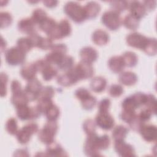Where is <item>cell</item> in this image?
<instances>
[{
  "label": "cell",
  "instance_id": "35",
  "mask_svg": "<svg viewBox=\"0 0 157 157\" xmlns=\"http://www.w3.org/2000/svg\"><path fill=\"white\" fill-rule=\"evenodd\" d=\"M53 104V102L52 99L41 98L39 97L36 106L41 112V113L44 114L45 112Z\"/></svg>",
  "mask_w": 157,
  "mask_h": 157
},
{
  "label": "cell",
  "instance_id": "50",
  "mask_svg": "<svg viewBox=\"0 0 157 157\" xmlns=\"http://www.w3.org/2000/svg\"><path fill=\"white\" fill-rule=\"evenodd\" d=\"M131 96L135 101L138 108L142 105H144L147 99V94L142 92H137L132 94Z\"/></svg>",
  "mask_w": 157,
  "mask_h": 157
},
{
  "label": "cell",
  "instance_id": "5",
  "mask_svg": "<svg viewBox=\"0 0 157 157\" xmlns=\"http://www.w3.org/2000/svg\"><path fill=\"white\" fill-rule=\"evenodd\" d=\"M38 131V124L34 122H30L18 130L15 136L18 142L22 145H25L29 142L31 137Z\"/></svg>",
  "mask_w": 157,
  "mask_h": 157
},
{
  "label": "cell",
  "instance_id": "46",
  "mask_svg": "<svg viewBox=\"0 0 157 157\" xmlns=\"http://www.w3.org/2000/svg\"><path fill=\"white\" fill-rule=\"evenodd\" d=\"M0 21L1 28L9 27L12 22V17L11 14L7 12H1L0 13Z\"/></svg>",
  "mask_w": 157,
  "mask_h": 157
},
{
  "label": "cell",
  "instance_id": "48",
  "mask_svg": "<svg viewBox=\"0 0 157 157\" xmlns=\"http://www.w3.org/2000/svg\"><path fill=\"white\" fill-rule=\"evenodd\" d=\"M129 127L136 132H139L145 123L138 117L137 115L132 119V120L128 123Z\"/></svg>",
  "mask_w": 157,
  "mask_h": 157
},
{
  "label": "cell",
  "instance_id": "6",
  "mask_svg": "<svg viewBox=\"0 0 157 157\" xmlns=\"http://www.w3.org/2000/svg\"><path fill=\"white\" fill-rule=\"evenodd\" d=\"M15 109L17 117L22 121L37 119L42 114L36 105L29 107L28 104H24L17 106Z\"/></svg>",
  "mask_w": 157,
  "mask_h": 157
},
{
  "label": "cell",
  "instance_id": "13",
  "mask_svg": "<svg viewBox=\"0 0 157 157\" xmlns=\"http://www.w3.org/2000/svg\"><path fill=\"white\" fill-rule=\"evenodd\" d=\"M114 148L117 153L120 156L133 157L136 156L133 146L126 143L124 140L115 141Z\"/></svg>",
  "mask_w": 157,
  "mask_h": 157
},
{
  "label": "cell",
  "instance_id": "34",
  "mask_svg": "<svg viewBox=\"0 0 157 157\" xmlns=\"http://www.w3.org/2000/svg\"><path fill=\"white\" fill-rule=\"evenodd\" d=\"M65 55H63L58 52L51 50V52H50L46 55L45 59L50 64L57 65Z\"/></svg>",
  "mask_w": 157,
  "mask_h": 157
},
{
  "label": "cell",
  "instance_id": "32",
  "mask_svg": "<svg viewBox=\"0 0 157 157\" xmlns=\"http://www.w3.org/2000/svg\"><path fill=\"white\" fill-rule=\"evenodd\" d=\"M47 17V14L44 10L40 8H37L33 10L31 18L36 25H39Z\"/></svg>",
  "mask_w": 157,
  "mask_h": 157
},
{
  "label": "cell",
  "instance_id": "40",
  "mask_svg": "<svg viewBox=\"0 0 157 157\" xmlns=\"http://www.w3.org/2000/svg\"><path fill=\"white\" fill-rule=\"evenodd\" d=\"M109 4L112 10L119 13L124 12L128 7V2L126 1H110Z\"/></svg>",
  "mask_w": 157,
  "mask_h": 157
},
{
  "label": "cell",
  "instance_id": "10",
  "mask_svg": "<svg viewBox=\"0 0 157 157\" xmlns=\"http://www.w3.org/2000/svg\"><path fill=\"white\" fill-rule=\"evenodd\" d=\"M148 37L137 32L129 34L126 37L127 44L133 48L143 50L145 48Z\"/></svg>",
  "mask_w": 157,
  "mask_h": 157
},
{
  "label": "cell",
  "instance_id": "26",
  "mask_svg": "<svg viewBox=\"0 0 157 157\" xmlns=\"http://www.w3.org/2000/svg\"><path fill=\"white\" fill-rule=\"evenodd\" d=\"M139 22L140 20L131 13L126 15L122 20V24L123 26L126 28L132 31H135L139 28Z\"/></svg>",
  "mask_w": 157,
  "mask_h": 157
},
{
  "label": "cell",
  "instance_id": "39",
  "mask_svg": "<svg viewBox=\"0 0 157 157\" xmlns=\"http://www.w3.org/2000/svg\"><path fill=\"white\" fill-rule=\"evenodd\" d=\"M96 144L99 151L107 149L110 144V140L109 136L107 134H104L101 136L98 135L96 138Z\"/></svg>",
  "mask_w": 157,
  "mask_h": 157
},
{
  "label": "cell",
  "instance_id": "38",
  "mask_svg": "<svg viewBox=\"0 0 157 157\" xmlns=\"http://www.w3.org/2000/svg\"><path fill=\"white\" fill-rule=\"evenodd\" d=\"M41 74L43 79L47 82L51 80L53 78L57 75L58 71L55 67L50 64L41 72Z\"/></svg>",
  "mask_w": 157,
  "mask_h": 157
},
{
  "label": "cell",
  "instance_id": "61",
  "mask_svg": "<svg viewBox=\"0 0 157 157\" xmlns=\"http://www.w3.org/2000/svg\"><path fill=\"white\" fill-rule=\"evenodd\" d=\"M43 4L45 6L48 8H53L56 7L58 3V1H53V0H48V1H43Z\"/></svg>",
  "mask_w": 157,
  "mask_h": 157
},
{
  "label": "cell",
  "instance_id": "55",
  "mask_svg": "<svg viewBox=\"0 0 157 157\" xmlns=\"http://www.w3.org/2000/svg\"><path fill=\"white\" fill-rule=\"evenodd\" d=\"M75 96L80 101L86 99L91 95L90 91L85 88H79L75 91Z\"/></svg>",
  "mask_w": 157,
  "mask_h": 157
},
{
  "label": "cell",
  "instance_id": "12",
  "mask_svg": "<svg viewBox=\"0 0 157 157\" xmlns=\"http://www.w3.org/2000/svg\"><path fill=\"white\" fill-rule=\"evenodd\" d=\"M97 136L98 134L96 132L88 135L83 146V151L86 156H98L101 155L96 144Z\"/></svg>",
  "mask_w": 157,
  "mask_h": 157
},
{
  "label": "cell",
  "instance_id": "28",
  "mask_svg": "<svg viewBox=\"0 0 157 157\" xmlns=\"http://www.w3.org/2000/svg\"><path fill=\"white\" fill-rule=\"evenodd\" d=\"M121 56L123 58L125 67H133L137 64L138 57L134 52L130 51L126 52Z\"/></svg>",
  "mask_w": 157,
  "mask_h": 157
},
{
  "label": "cell",
  "instance_id": "54",
  "mask_svg": "<svg viewBox=\"0 0 157 157\" xmlns=\"http://www.w3.org/2000/svg\"><path fill=\"white\" fill-rule=\"evenodd\" d=\"M8 82V75L4 72L1 74V96L4 97L7 94V84Z\"/></svg>",
  "mask_w": 157,
  "mask_h": 157
},
{
  "label": "cell",
  "instance_id": "59",
  "mask_svg": "<svg viewBox=\"0 0 157 157\" xmlns=\"http://www.w3.org/2000/svg\"><path fill=\"white\" fill-rule=\"evenodd\" d=\"M10 89L12 94H15L20 93L23 91L21 89V85L20 82L17 80H13L11 82Z\"/></svg>",
  "mask_w": 157,
  "mask_h": 157
},
{
  "label": "cell",
  "instance_id": "37",
  "mask_svg": "<svg viewBox=\"0 0 157 157\" xmlns=\"http://www.w3.org/2000/svg\"><path fill=\"white\" fill-rule=\"evenodd\" d=\"M143 51L148 55H150V56L155 55L157 52L156 39L155 38L148 37L147 43L145 48H144Z\"/></svg>",
  "mask_w": 157,
  "mask_h": 157
},
{
  "label": "cell",
  "instance_id": "30",
  "mask_svg": "<svg viewBox=\"0 0 157 157\" xmlns=\"http://www.w3.org/2000/svg\"><path fill=\"white\" fill-rule=\"evenodd\" d=\"M74 58L71 56L66 55L56 66L59 70L67 71L74 67Z\"/></svg>",
  "mask_w": 157,
  "mask_h": 157
},
{
  "label": "cell",
  "instance_id": "25",
  "mask_svg": "<svg viewBox=\"0 0 157 157\" xmlns=\"http://www.w3.org/2000/svg\"><path fill=\"white\" fill-rule=\"evenodd\" d=\"M107 86L106 79L101 76H97L93 78L90 82V88L92 91L96 93L104 91Z\"/></svg>",
  "mask_w": 157,
  "mask_h": 157
},
{
  "label": "cell",
  "instance_id": "14",
  "mask_svg": "<svg viewBox=\"0 0 157 157\" xmlns=\"http://www.w3.org/2000/svg\"><path fill=\"white\" fill-rule=\"evenodd\" d=\"M142 139L147 142H154L157 137L156 126L151 124H144L139 132Z\"/></svg>",
  "mask_w": 157,
  "mask_h": 157
},
{
  "label": "cell",
  "instance_id": "53",
  "mask_svg": "<svg viewBox=\"0 0 157 157\" xmlns=\"http://www.w3.org/2000/svg\"><path fill=\"white\" fill-rule=\"evenodd\" d=\"M111 104L110 100L108 98L101 99L98 103V112H107L110 109Z\"/></svg>",
  "mask_w": 157,
  "mask_h": 157
},
{
  "label": "cell",
  "instance_id": "3",
  "mask_svg": "<svg viewBox=\"0 0 157 157\" xmlns=\"http://www.w3.org/2000/svg\"><path fill=\"white\" fill-rule=\"evenodd\" d=\"M71 32L72 28L69 21L66 19H63L47 35L52 40H59L69 36Z\"/></svg>",
  "mask_w": 157,
  "mask_h": 157
},
{
  "label": "cell",
  "instance_id": "62",
  "mask_svg": "<svg viewBox=\"0 0 157 157\" xmlns=\"http://www.w3.org/2000/svg\"><path fill=\"white\" fill-rule=\"evenodd\" d=\"M28 151L25 149H19L15 151V153H14L15 156H29V154L28 153Z\"/></svg>",
  "mask_w": 157,
  "mask_h": 157
},
{
  "label": "cell",
  "instance_id": "17",
  "mask_svg": "<svg viewBox=\"0 0 157 157\" xmlns=\"http://www.w3.org/2000/svg\"><path fill=\"white\" fill-rule=\"evenodd\" d=\"M18 30L25 34L29 35L36 31V24L31 18H24L18 22Z\"/></svg>",
  "mask_w": 157,
  "mask_h": 157
},
{
  "label": "cell",
  "instance_id": "44",
  "mask_svg": "<svg viewBox=\"0 0 157 157\" xmlns=\"http://www.w3.org/2000/svg\"><path fill=\"white\" fill-rule=\"evenodd\" d=\"M144 105L145 106V108L148 109L152 113V114H156V100L154 95L151 94H147V99Z\"/></svg>",
  "mask_w": 157,
  "mask_h": 157
},
{
  "label": "cell",
  "instance_id": "1",
  "mask_svg": "<svg viewBox=\"0 0 157 157\" xmlns=\"http://www.w3.org/2000/svg\"><path fill=\"white\" fill-rule=\"evenodd\" d=\"M64 12L76 23H82L87 19L83 7L77 2H67L64 6Z\"/></svg>",
  "mask_w": 157,
  "mask_h": 157
},
{
  "label": "cell",
  "instance_id": "11",
  "mask_svg": "<svg viewBox=\"0 0 157 157\" xmlns=\"http://www.w3.org/2000/svg\"><path fill=\"white\" fill-rule=\"evenodd\" d=\"M96 125L105 131L112 129L115 125L113 117L107 112H98L95 118Z\"/></svg>",
  "mask_w": 157,
  "mask_h": 157
},
{
  "label": "cell",
  "instance_id": "9",
  "mask_svg": "<svg viewBox=\"0 0 157 157\" xmlns=\"http://www.w3.org/2000/svg\"><path fill=\"white\" fill-rule=\"evenodd\" d=\"M42 87L41 82L36 77L28 81L23 91L29 101H34L39 99Z\"/></svg>",
  "mask_w": 157,
  "mask_h": 157
},
{
  "label": "cell",
  "instance_id": "27",
  "mask_svg": "<svg viewBox=\"0 0 157 157\" xmlns=\"http://www.w3.org/2000/svg\"><path fill=\"white\" fill-rule=\"evenodd\" d=\"M129 132V129L122 124L116 126L112 132V136L115 141L124 140Z\"/></svg>",
  "mask_w": 157,
  "mask_h": 157
},
{
  "label": "cell",
  "instance_id": "19",
  "mask_svg": "<svg viewBox=\"0 0 157 157\" xmlns=\"http://www.w3.org/2000/svg\"><path fill=\"white\" fill-rule=\"evenodd\" d=\"M80 56L82 61L92 64L96 61L98 53L95 48L91 47H85L80 50Z\"/></svg>",
  "mask_w": 157,
  "mask_h": 157
},
{
  "label": "cell",
  "instance_id": "60",
  "mask_svg": "<svg viewBox=\"0 0 157 157\" xmlns=\"http://www.w3.org/2000/svg\"><path fill=\"white\" fill-rule=\"evenodd\" d=\"M142 4L145 7L147 12L153 10L156 7L155 1H144L142 2Z\"/></svg>",
  "mask_w": 157,
  "mask_h": 157
},
{
  "label": "cell",
  "instance_id": "45",
  "mask_svg": "<svg viewBox=\"0 0 157 157\" xmlns=\"http://www.w3.org/2000/svg\"><path fill=\"white\" fill-rule=\"evenodd\" d=\"M97 102V99L95 96L91 94L86 99L81 101V105L83 109L86 110H90L94 108Z\"/></svg>",
  "mask_w": 157,
  "mask_h": 157
},
{
  "label": "cell",
  "instance_id": "23",
  "mask_svg": "<svg viewBox=\"0 0 157 157\" xmlns=\"http://www.w3.org/2000/svg\"><path fill=\"white\" fill-rule=\"evenodd\" d=\"M118 81L125 86H132L136 84L137 81V76L131 71L121 72L118 77Z\"/></svg>",
  "mask_w": 157,
  "mask_h": 157
},
{
  "label": "cell",
  "instance_id": "22",
  "mask_svg": "<svg viewBox=\"0 0 157 157\" xmlns=\"http://www.w3.org/2000/svg\"><path fill=\"white\" fill-rule=\"evenodd\" d=\"M91 38L93 42L99 46L107 44L109 40V34L101 29L95 30L92 34Z\"/></svg>",
  "mask_w": 157,
  "mask_h": 157
},
{
  "label": "cell",
  "instance_id": "58",
  "mask_svg": "<svg viewBox=\"0 0 157 157\" xmlns=\"http://www.w3.org/2000/svg\"><path fill=\"white\" fill-rule=\"evenodd\" d=\"M50 50L58 52L63 55H66L67 51V47L64 44H53Z\"/></svg>",
  "mask_w": 157,
  "mask_h": 157
},
{
  "label": "cell",
  "instance_id": "47",
  "mask_svg": "<svg viewBox=\"0 0 157 157\" xmlns=\"http://www.w3.org/2000/svg\"><path fill=\"white\" fill-rule=\"evenodd\" d=\"M108 91L110 96L113 98H118L123 93L124 90L121 85L118 84H113L109 86Z\"/></svg>",
  "mask_w": 157,
  "mask_h": 157
},
{
  "label": "cell",
  "instance_id": "15",
  "mask_svg": "<svg viewBox=\"0 0 157 157\" xmlns=\"http://www.w3.org/2000/svg\"><path fill=\"white\" fill-rule=\"evenodd\" d=\"M57 83L62 86H71L75 85L78 80L74 74L72 69L66 71L64 73L59 75L56 78Z\"/></svg>",
  "mask_w": 157,
  "mask_h": 157
},
{
  "label": "cell",
  "instance_id": "21",
  "mask_svg": "<svg viewBox=\"0 0 157 157\" xmlns=\"http://www.w3.org/2000/svg\"><path fill=\"white\" fill-rule=\"evenodd\" d=\"M87 19L96 18L101 11L100 4L96 1H90L83 6Z\"/></svg>",
  "mask_w": 157,
  "mask_h": 157
},
{
  "label": "cell",
  "instance_id": "33",
  "mask_svg": "<svg viewBox=\"0 0 157 157\" xmlns=\"http://www.w3.org/2000/svg\"><path fill=\"white\" fill-rule=\"evenodd\" d=\"M17 46L25 53H27L33 48V45L28 37L19 38L17 41Z\"/></svg>",
  "mask_w": 157,
  "mask_h": 157
},
{
  "label": "cell",
  "instance_id": "24",
  "mask_svg": "<svg viewBox=\"0 0 157 157\" xmlns=\"http://www.w3.org/2000/svg\"><path fill=\"white\" fill-rule=\"evenodd\" d=\"M37 71L34 63H26L24 64L20 70V75L22 78L27 81L35 78Z\"/></svg>",
  "mask_w": 157,
  "mask_h": 157
},
{
  "label": "cell",
  "instance_id": "52",
  "mask_svg": "<svg viewBox=\"0 0 157 157\" xmlns=\"http://www.w3.org/2000/svg\"><path fill=\"white\" fill-rule=\"evenodd\" d=\"M55 94V90L52 86H45L42 87L39 97L52 99Z\"/></svg>",
  "mask_w": 157,
  "mask_h": 157
},
{
  "label": "cell",
  "instance_id": "31",
  "mask_svg": "<svg viewBox=\"0 0 157 157\" xmlns=\"http://www.w3.org/2000/svg\"><path fill=\"white\" fill-rule=\"evenodd\" d=\"M56 24L57 23L53 18L51 17H47L39 25V28L42 31L45 33L46 34H47L55 27Z\"/></svg>",
  "mask_w": 157,
  "mask_h": 157
},
{
  "label": "cell",
  "instance_id": "57",
  "mask_svg": "<svg viewBox=\"0 0 157 157\" xmlns=\"http://www.w3.org/2000/svg\"><path fill=\"white\" fill-rule=\"evenodd\" d=\"M137 115L144 123H145L151 119L152 113L147 108H144L140 111L139 115Z\"/></svg>",
  "mask_w": 157,
  "mask_h": 157
},
{
  "label": "cell",
  "instance_id": "8",
  "mask_svg": "<svg viewBox=\"0 0 157 157\" xmlns=\"http://www.w3.org/2000/svg\"><path fill=\"white\" fill-rule=\"evenodd\" d=\"M72 69L78 81L91 78L94 74L92 64L82 60L74 66Z\"/></svg>",
  "mask_w": 157,
  "mask_h": 157
},
{
  "label": "cell",
  "instance_id": "42",
  "mask_svg": "<svg viewBox=\"0 0 157 157\" xmlns=\"http://www.w3.org/2000/svg\"><path fill=\"white\" fill-rule=\"evenodd\" d=\"M7 132L10 135H15L18 131V124L16 118L11 117L7 120L5 124Z\"/></svg>",
  "mask_w": 157,
  "mask_h": 157
},
{
  "label": "cell",
  "instance_id": "36",
  "mask_svg": "<svg viewBox=\"0 0 157 157\" xmlns=\"http://www.w3.org/2000/svg\"><path fill=\"white\" fill-rule=\"evenodd\" d=\"M59 109L54 104L50 107H49L44 113L47 120L49 121H56L59 117Z\"/></svg>",
  "mask_w": 157,
  "mask_h": 157
},
{
  "label": "cell",
  "instance_id": "4",
  "mask_svg": "<svg viewBox=\"0 0 157 157\" xmlns=\"http://www.w3.org/2000/svg\"><path fill=\"white\" fill-rule=\"evenodd\" d=\"M101 21L107 28L111 31L118 29L122 25L120 13L112 10H107L102 14Z\"/></svg>",
  "mask_w": 157,
  "mask_h": 157
},
{
  "label": "cell",
  "instance_id": "20",
  "mask_svg": "<svg viewBox=\"0 0 157 157\" xmlns=\"http://www.w3.org/2000/svg\"><path fill=\"white\" fill-rule=\"evenodd\" d=\"M108 66L114 73H121L125 67L124 63L121 56H113L108 61Z\"/></svg>",
  "mask_w": 157,
  "mask_h": 157
},
{
  "label": "cell",
  "instance_id": "2",
  "mask_svg": "<svg viewBox=\"0 0 157 157\" xmlns=\"http://www.w3.org/2000/svg\"><path fill=\"white\" fill-rule=\"evenodd\" d=\"M58 128V126L56 121L48 120L44 127L37 132V137L39 140L47 145L53 142Z\"/></svg>",
  "mask_w": 157,
  "mask_h": 157
},
{
  "label": "cell",
  "instance_id": "16",
  "mask_svg": "<svg viewBox=\"0 0 157 157\" xmlns=\"http://www.w3.org/2000/svg\"><path fill=\"white\" fill-rule=\"evenodd\" d=\"M129 13L140 20L143 18L147 13V10L144 6L142 2L137 1L128 2V7Z\"/></svg>",
  "mask_w": 157,
  "mask_h": 157
},
{
  "label": "cell",
  "instance_id": "18",
  "mask_svg": "<svg viewBox=\"0 0 157 157\" xmlns=\"http://www.w3.org/2000/svg\"><path fill=\"white\" fill-rule=\"evenodd\" d=\"M44 155L48 156H67L68 155L60 144L54 141L47 145Z\"/></svg>",
  "mask_w": 157,
  "mask_h": 157
},
{
  "label": "cell",
  "instance_id": "63",
  "mask_svg": "<svg viewBox=\"0 0 157 157\" xmlns=\"http://www.w3.org/2000/svg\"><path fill=\"white\" fill-rule=\"evenodd\" d=\"M6 45H7V44H6V40L4 41V39L2 37V42H1V52H3V50L6 48Z\"/></svg>",
  "mask_w": 157,
  "mask_h": 157
},
{
  "label": "cell",
  "instance_id": "43",
  "mask_svg": "<svg viewBox=\"0 0 157 157\" xmlns=\"http://www.w3.org/2000/svg\"><path fill=\"white\" fill-rule=\"evenodd\" d=\"M121 107L123 110L129 111H135L138 108L135 101L131 96L126 97L124 99L121 103Z\"/></svg>",
  "mask_w": 157,
  "mask_h": 157
},
{
  "label": "cell",
  "instance_id": "7",
  "mask_svg": "<svg viewBox=\"0 0 157 157\" xmlns=\"http://www.w3.org/2000/svg\"><path fill=\"white\" fill-rule=\"evenodd\" d=\"M5 59L7 63L10 66H18L25 63L26 53L17 46L12 47L5 52Z\"/></svg>",
  "mask_w": 157,
  "mask_h": 157
},
{
  "label": "cell",
  "instance_id": "49",
  "mask_svg": "<svg viewBox=\"0 0 157 157\" xmlns=\"http://www.w3.org/2000/svg\"><path fill=\"white\" fill-rule=\"evenodd\" d=\"M53 45V40H52L48 37H41L37 48L46 50L51 49Z\"/></svg>",
  "mask_w": 157,
  "mask_h": 157
},
{
  "label": "cell",
  "instance_id": "51",
  "mask_svg": "<svg viewBox=\"0 0 157 157\" xmlns=\"http://www.w3.org/2000/svg\"><path fill=\"white\" fill-rule=\"evenodd\" d=\"M136 113L135 111H129V110H124L120 114V117L121 120L123 121L129 123L132 119L136 116Z\"/></svg>",
  "mask_w": 157,
  "mask_h": 157
},
{
  "label": "cell",
  "instance_id": "29",
  "mask_svg": "<svg viewBox=\"0 0 157 157\" xmlns=\"http://www.w3.org/2000/svg\"><path fill=\"white\" fill-rule=\"evenodd\" d=\"M10 101H11V103L16 107L21 105L28 104L29 100L27 98L26 96L25 95L23 90V91L20 93L12 94V96L10 99Z\"/></svg>",
  "mask_w": 157,
  "mask_h": 157
},
{
  "label": "cell",
  "instance_id": "56",
  "mask_svg": "<svg viewBox=\"0 0 157 157\" xmlns=\"http://www.w3.org/2000/svg\"><path fill=\"white\" fill-rule=\"evenodd\" d=\"M37 72H41L46 67L50 64L45 59H39L33 63Z\"/></svg>",
  "mask_w": 157,
  "mask_h": 157
},
{
  "label": "cell",
  "instance_id": "41",
  "mask_svg": "<svg viewBox=\"0 0 157 157\" xmlns=\"http://www.w3.org/2000/svg\"><path fill=\"white\" fill-rule=\"evenodd\" d=\"M96 124L93 119H86L83 123V129L86 134L90 135L96 132Z\"/></svg>",
  "mask_w": 157,
  "mask_h": 157
}]
</instances>
